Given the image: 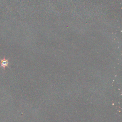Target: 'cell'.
<instances>
[{"label":"cell","mask_w":122,"mask_h":122,"mask_svg":"<svg viewBox=\"0 0 122 122\" xmlns=\"http://www.w3.org/2000/svg\"><path fill=\"white\" fill-rule=\"evenodd\" d=\"M9 60L6 59L5 57L3 59H0V67H2L3 69L4 70L6 67H8L9 64Z\"/></svg>","instance_id":"1"}]
</instances>
